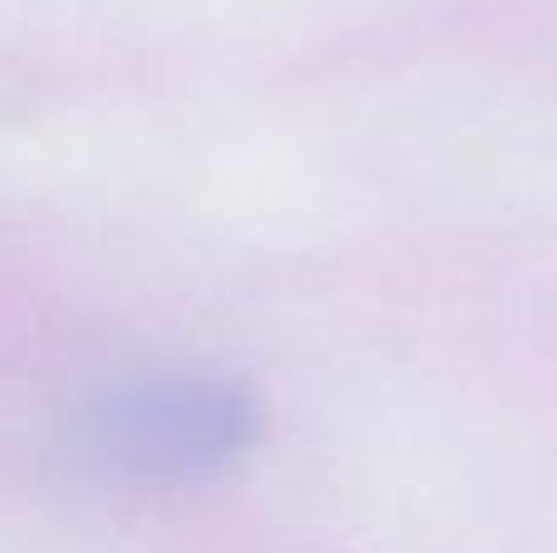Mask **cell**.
Masks as SVG:
<instances>
[{
	"label": "cell",
	"mask_w": 557,
	"mask_h": 553,
	"mask_svg": "<svg viewBox=\"0 0 557 553\" xmlns=\"http://www.w3.org/2000/svg\"><path fill=\"white\" fill-rule=\"evenodd\" d=\"M264 402L225 372H166L117 392L94 421L103 466L137 486H206L264 441Z\"/></svg>",
	"instance_id": "obj_1"
}]
</instances>
